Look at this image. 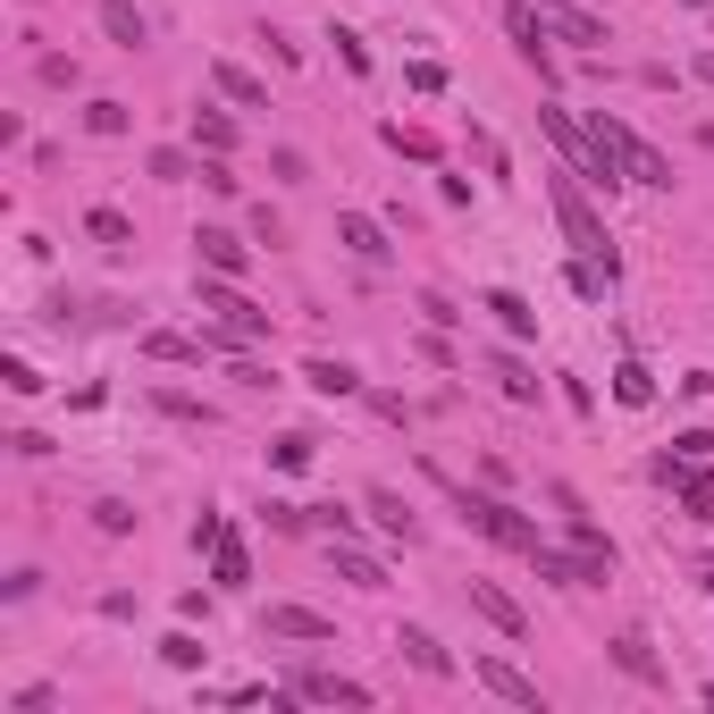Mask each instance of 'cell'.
<instances>
[{"label":"cell","instance_id":"7","mask_svg":"<svg viewBox=\"0 0 714 714\" xmlns=\"http://www.w3.org/2000/svg\"><path fill=\"white\" fill-rule=\"evenodd\" d=\"M294 698H311V706H370V689L345 681V673H294Z\"/></svg>","mask_w":714,"mask_h":714},{"label":"cell","instance_id":"8","mask_svg":"<svg viewBox=\"0 0 714 714\" xmlns=\"http://www.w3.org/2000/svg\"><path fill=\"white\" fill-rule=\"evenodd\" d=\"M260 630H269V639H328L336 622L311 614V605H269V614H260Z\"/></svg>","mask_w":714,"mask_h":714},{"label":"cell","instance_id":"22","mask_svg":"<svg viewBox=\"0 0 714 714\" xmlns=\"http://www.w3.org/2000/svg\"><path fill=\"white\" fill-rule=\"evenodd\" d=\"M336 572H345L354 588H387V572H379V554H361L354 538H336Z\"/></svg>","mask_w":714,"mask_h":714},{"label":"cell","instance_id":"27","mask_svg":"<svg viewBox=\"0 0 714 714\" xmlns=\"http://www.w3.org/2000/svg\"><path fill=\"white\" fill-rule=\"evenodd\" d=\"M85 135H127V101H85Z\"/></svg>","mask_w":714,"mask_h":714},{"label":"cell","instance_id":"36","mask_svg":"<svg viewBox=\"0 0 714 714\" xmlns=\"http://www.w3.org/2000/svg\"><path fill=\"white\" fill-rule=\"evenodd\" d=\"M0 379H9L17 395H34V387H42V370H34V361H17V354H9V370H0Z\"/></svg>","mask_w":714,"mask_h":714},{"label":"cell","instance_id":"29","mask_svg":"<svg viewBox=\"0 0 714 714\" xmlns=\"http://www.w3.org/2000/svg\"><path fill=\"white\" fill-rule=\"evenodd\" d=\"M370 513L387 521L395 538H412V513H404V496H395V487H370Z\"/></svg>","mask_w":714,"mask_h":714},{"label":"cell","instance_id":"33","mask_svg":"<svg viewBox=\"0 0 714 714\" xmlns=\"http://www.w3.org/2000/svg\"><path fill=\"white\" fill-rule=\"evenodd\" d=\"M269 462H278V471H311V437H278Z\"/></svg>","mask_w":714,"mask_h":714},{"label":"cell","instance_id":"4","mask_svg":"<svg viewBox=\"0 0 714 714\" xmlns=\"http://www.w3.org/2000/svg\"><path fill=\"white\" fill-rule=\"evenodd\" d=\"M194 294H202V311H219L235 336H269V311H260V303H244V294H235V278H219V269H211Z\"/></svg>","mask_w":714,"mask_h":714},{"label":"cell","instance_id":"19","mask_svg":"<svg viewBox=\"0 0 714 714\" xmlns=\"http://www.w3.org/2000/svg\"><path fill=\"white\" fill-rule=\"evenodd\" d=\"M505 34H513L521 51L538 60V42H547V9H530V0H513V9H505Z\"/></svg>","mask_w":714,"mask_h":714},{"label":"cell","instance_id":"21","mask_svg":"<svg viewBox=\"0 0 714 714\" xmlns=\"http://www.w3.org/2000/svg\"><path fill=\"white\" fill-rule=\"evenodd\" d=\"M303 379H311V387H320V395H354L361 387V370H354V361H303Z\"/></svg>","mask_w":714,"mask_h":714},{"label":"cell","instance_id":"17","mask_svg":"<svg viewBox=\"0 0 714 714\" xmlns=\"http://www.w3.org/2000/svg\"><path fill=\"white\" fill-rule=\"evenodd\" d=\"M85 235H93V244H110V253H127V244H135V219L101 202V211H85Z\"/></svg>","mask_w":714,"mask_h":714},{"label":"cell","instance_id":"24","mask_svg":"<svg viewBox=\"0 0 714 714\" xmlns=\"http://www.w3.org/2000/svg\"><path fill=\"white\" fill-rule=\"evenodd\" d=\"M161 664H177V673H202V664H211V648H202L194 630H168V639H161Z\"/></svg>","mask_w":714,"mask_h":714},{"label":"cell","instance_id":"11","mask_svg":"<svg viewBox=\"0 0 714 714\" xmlns=\"http://www.w3.org/2000/svg\"><path fill=\"white\" fill-rule=\"evenodd\" d=\"M101 26H110L118 51H143V42H152V17H143L135 0H101Z\"/></svg>","mask_w":714,"mask_h":714},{"label":"cell","instance_id":"26","mask_svg":"<svg viewBox=\"0 0 714 714\" xmlns=\"http://www.w3.org/2000/svg\"><path fill=\"white\" fill-rule=\"evenodd\" d=\"M681 505H689V521H706V530H714V471H689V480H681Z\"/></svg>","mask_w":714,"mask_h":714},{"label":"cell","instance_id":"13","mask_svg":"<svg viewBox=\"0 0 714 714\" xmlns=\"http://www.w3.org/2000/svg\"><path fill=\"white\" fill-rule=\"evenodd\" d=\"M614 664H622V673H630V681H648V689H664V681H673V673L655 664V648H648V639H639V630H622V639H614Z\"/></svg>","mask_w":714,"mask_h":714},{"label":"cell","instance_id":"31","mask_svg":"<svg viewBox=\"0 0 714 714\" xmlns=\"http://www.w3.org/2000/svg\"><path fill=\"white\" fill-rule=\"evenodd\" d=\"M152 404H161V412H168V421H202V429H211V412H202V404H194V395H177V387H161V395H152Z\"/></svg>","mask_w":714,"mask_h":714},{"label":"cell","instance_id":"35","mask_svg":"<svg viewBox=\"0 0 714 714\" xmlns=\"http://www.w3.org/2000/svg\"><path fill=\"white\" fill-rule=\"evenodd\" d=\"M143 168H152V177H168V186H177V177H194V161H186V152H152Z\"/></svg>","mask_w":714,"mask_h":714},{"label":"cell","instance_id":"16","mask_svg":"<svg viewBox=\"0 0 714 714\" xmlns=\"http://www.w3.org/2000/svg\"><path fill=\"white\" fill-rule=\"evenodd\" d=\"M395 648H404V655H412V664H421V673H429V681H446V673H455V655H446V648H437V639H429V630H395Z\"/></svg>","mask_w":714,"mask_h":714},{"label":"cell","instance_id":"6","mask_svg":"<svg viewBox=\"0 0 714 714\" xmlns=\"http://www.w3.org/2000/svg\"><path fill=\"white\" fill-rule=\"evenodd\" d=\"M194 253H202V269H219V278H244V269H253V244H244V235H228V228H202Z\"/></svg>","mask_w":714,"mask_h":714},{"label":"cell","instance_id":"10","mask_svg":"<svg viewBox=\"0 0 714 714\" xmlns=\"http://www.w3.org/2000/svg\"><path fill=\"white\" fill-rule=\"evenodd\" d=\"M471 605H480V614L496 622L505 639H530V614H521V605H513V597H505L496 581H471Z\"/></svg>","mask_w":714,"mask_h":714},{"label":"cell","instance_id":"32","mask_svg":"<svg viewBox=\"0 0 714 714\" xmlns=\"http://www.w3.org/2000/svg\"><path fill=\"white\" fill-rule=\"evenodd\" d=\"M387 143H395V152H404V161H437V143H429L421 127H387Z\"/></svg>","mask_w":714,"mask_h":714},{"label":"cell","instance_id":"2","mask_svg":"<svg viewBox=\"0 0 714 714\" xmlns=\"http://www.w3.org/2000/svg\"><path fill=\"white\" fill-rule=\"evenodd\" d=\"M455 505H462V521H471L480 538H496V547H513V554H538V547H547V538H538V521L513 513V505H496V496H471V487H455Z\"/></svg>","mask_w":714,"mask_h":714},{"label":"cell","instance_id":"25","mask_svg":"<svg viewBox=\"0 0 714 714\" xmlns=\"http://www.w3.org/2000/svg\"><path fill=\"white\" fill-rule=\"evenodd\" d=\"M496 387L513 395V404H538V379H530V361H513V354H496Z\"/></svg>","mask_w":714,"mask_h":714},{"label":"cell","instance_id":"18","mask_svg":"<svg viewBox=\"0 0 714 714\" xmlns=\"http://www.w3.org/2000/svg\"><path fill=\"white\" fill-rule=\"evenodd\" d=\"M143 354H152V361H202V354H211V336H177V328H152V336H143Z\"/></svg>","mask_w":714,"mask_h":714},{"label":"cell","instance_id":"40","mask_svg":"<svg viewBox=\"0 0 714 714\" xmlns=\"http://www.w3.org/2000/svg\"><path fill=\"white\" fill-rule=\"evenodd\" d=\"M689 9H706V0H689Z\"/></svg>","mask_w":714,"mask_h":714},{"label":"cell","instance_id":"15","mask_svg":"<svg viewBox=\"0 0 714 714\" xmlns=\"http://www.w3.org/2000/svg\"><path fill=\"white\" fill-rule=\"evenodd\" d=\"M211 572H219V588H244V581H253V554H244V538H235V530H219V547H211Z\"/></svg>","mask_w":714,"mask_h":714},{"label":"cell","instance_id":"38","mask_svg":"<svg viewBox=\"0 0 714 714\" xmlns=\"http://www.w3.org/2000/svg\"><path fill=\"white\" fill-rule=\"evenodd\" d=\"M698 76H706V85H714V51H698Z\"/></svg>","mask_w":714,"mask_h":714},{"label":"cell","instance_id":"30","mask_svg":"<svg viewBox=\"0 0 714 714\" xmlns=\"http://www.w3.org/2000/svg\"><path fill=\"white\" fill-rule=\"evenodd\" d=\"M93 530H101V538H127V530H135V505L101 496V505H93Z\"/></svg>","mask_w":714,"mask_h":714},{"label":"cell","instance_id":"37","mask_svg":"<svg viewBox=\"0 0 714 714\" xmlns=\"http://www.w3.org/2000/svg\"><path fill=\"white\" fill-rule=\"evenodd\" d=\"M51 706H60V689H42V681L17 689V714H51Z\"/></svg>","mask_w":714,"mask_h":714},{"label":"cell","instance_id":"20","mask_svg":"<svg viewBox=\"0 0 714 714\" xmlns=\"http://www.w3.org/2000/svg\"><path fill=\"white\" fill-rule=\"evenodd\" d=\"M487 311L505 320V336H538V311H530V303H521L513 286H496V294H487Z\"/></svg>","mask_w":714,"mask_h":714},{"label":"cell","instance_id":"28","mask_svg":"<svg viewBox=\"0 0 714 714\" xmlns=\"http://www.w3.org/2000/svg\"><path fill=\"white\" fill-rule=\"evenodd\" d=\"M194 143L202 152H235V127L219 118V110H194Z\"/></svg>","mask_w":714,"mask_h":714},{"label":"cell","instance_id":"14","mask_svg":"<svg viewBox=\"0 0 714 714\" xmlns=\"http://www.w3.org/2000/svg\"><path fill=\"white\" fill-rule=\"evenodd\" d=\"M211 85H219V93H228L235 110H269V85H260L253 67H235V60H219V67H211Z\"/></svg>","mask_w":714,"mask_h":714},{"label":"cell","instance_id":"5","mask_svg":"<svg viewBox=\"0 0 714 714\" xmlns=\"http://www.w3.org/2000/svg\"><path fill=\"white\" fill-rule=\"evenodd\" d=\"M471 673H480V689H496L505 706H521V714H547V698H538V681H530L521 664H505V655H480Z\"/></svg>","mask_w":714,"mask_h":714},{"label":"cell","instance_id":"23","mask_svg":"<svg viewBox=\"0 0 714 714\" xmlns=\"http://www.w3.org/2000/svg\"><path fill=\"white\" fill-rule=\"evenodd\" d=\"M614 404H630V412H648V404H655V379L639 370V361H622V370H614Z\"/></svg>","mask_w":714,"mask_h":714},{"label":"cell","instance_id":"34","mask_svg":"<svg viewBox=\"0 0 714 714\" xmlns=\"http://www.w3.org/2000/svg\"><path fill=\"white\" fill-rule=\"evenodd\" d=\"M311 521H320L328 538H354V513H345V505H311Z\"/></svg>","mask_w":714,"mask_h":714},{"label":"cell","instance_id":"39","mask_svg":"<svg viewBox=\"0 0 714 714\" xmlns=\"http://www.w3.org/2000/svg\"><path fill=\"white\" fill-rule=\"evenodd\" d=\"M698 588H714V563H706V572H698Z\"/></svg>","mask_w":714,"mask_h":714},{"label":"cell","instance_id":"9","mask_svg":"<svg viewBox=\"0 0 714 714\" xmlns=\"http://www.w3.org/2000/svg\"><path fill=\"white\" fill-rule=\"evenodd\" d=\"M336 244H354L361 260H387L395 244H387V228L370 219V211H336Z\"/></svg>","mask_w":714,"mask_h":714},{"label":"cell","instance_id":"3","mask_svg":"<svg viewBox=\"0 0 714 714\" xmlns=\"http://www.w3.org/2000/svg\"><path fill=\"white\" fill-rule=\"evenodd\" d=\"M588 127H597V135H605V143H614V152H622V177H630V186H655V194L673 186V161L655 152L648 135H630V127H622V118H614V110H588Z\"/></svg>","mask_w":714,"mask_h":714},{"label":"cell","instance_id":"1","mask_svg":"<svg viewBox=\"0 0 714 714\" xmlns=\"http://www.w3.org/2000/svg\"><path fill=\"white\" fill-rule=\"evenodd\" d=\"M547 194H554V219H563V235H572V253H581V260H605V269H622L614 244H605V219H597V211H588V194H581V177H554Z\"/></svg>","mask_w":714,"mask_h":714},{"label":"cell","instance_id":"12","mask_svg":"<svg viewBox=\"0 0 714 714\" xmlns=\"http://www.w3.org/2000/svg\"><path fill=\"white\" fill-rule=\"evenodd\" d=\"M547 9V26L563 34V42H605V17H588L581 0H538Z\"/></svg>","mask_w":714,"mask_h":714}]
</instances>
